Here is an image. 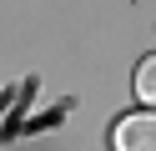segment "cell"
<instances>
[{
    "label": "cell",
    "mask_w": 156,
    "mask_h": 151,
    "mask_svg": "<svg viewBox=\"0 0 156 151\" xmlns=\"http://www.w3.org/2000/svg\"><path fill=\"white\" fill-rule=\"evenodd\" d=\"M136 96H141V106L156 111V56H146L136 66Z\"/></svg>",
    "instance_id": "cell-2"
},
{
    "label": "cell",
    "mask_w": 156,
    "mask_h": 151,
    "mask_svg": "<svg viewBox=\"0 0 156 151\" xmlns=\"http://www.w3.org/2000/svg\"><path fill=\"white\" fill-rule=\"evenodd\" d=\"M111 151H156V111H136V116H121L111 131Z\"/></svg>",
    "instance_id": "cell-1"
}]
</instances>
